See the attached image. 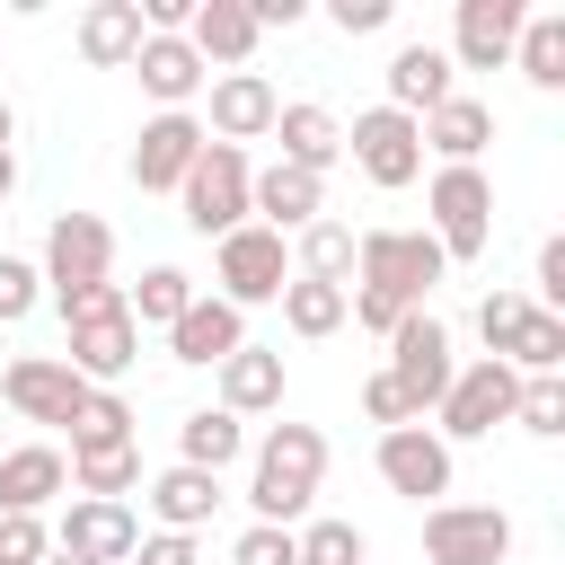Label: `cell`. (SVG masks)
Segmentation results:
<instances>
[{
  "instance_id": "6da1fadb",
  "label": "cell",
  "mask_w": 565,
  "mask_h": 565,
  "mask_svg": "<svg viewBox=\"0 0 565 565\" xmlns=\"http://www.w3.org/2000/svg\"><path fill=\"white\" fill-rule=\"evenodd\" d=\"M433 282H441V247H433V230H362V238H353L344 318H362L371 335H388L406 309H424Z\"/></svg>"
},
{
  "instance_id": "7a4b0ae2",
  "label": "cell",
  "mask_w": 565,
  "mask_h": 565,
  "mask_svg": "<svg viewBox=\"0 0 565 565\" xmlns=\"http://www.w3.org/2000/svg\"><path fill=\"white\" fill-rule=\"evenodd\" d=\"M318 477H327V433H318V424H274V433L256 441V477H247V503H256V521L291 530V521L309 512Z\"/></svg>"
},
{
  "instance_id": "3957f363",
  "label": "cell",
  "mask_w": 565,
  "mask_h": 565,
  "mask_svg": "<svg viewBox=\"0 0 565 565\" xmlns=\"http://www.w3.org/2000/svg\"><path fill=\"white\" fill-rule=\"evenodd\" d=\"M62 327H71V353H62V362H71L88 388L124 380V371H132V353H141V327H132V309H124V291H115V282L79 291V300L62 309Z\"/></svg>"
},
{
  "instance_id": "277c9868",
  "label": "cell",
  "mask_w": 565,
  "mask_h": 565,
  "mask_svg": "<svg viewBox=\"0 0 565 565\" xmlns=\"http://www.w3.org/2000/svg\"><path fill=\"white\" fill-rule=\"evenodd\" d=\"M247 150H230V141H203L194 150V168H185V230H203V238H230L238 221H247Z\"/></svg>"
},
{
  "instance_id": "5b68a950",
  "label": "cell",
  "mask_w": 565,
  "mask_h": 565,
  "mask_svg": "<svg viewBox=\"0 0 565 565\" xmlns=\"http://www.w3.org/2000/svg\"><path fill=\"white\" fill-rule=\"evenodd\" d=\"M424 212H433L441 265L450 256H486V238H494V185H486V168H441L433 194H424Z\"/></svg>"
},
{
  "instance_id": "8992f818",
  "label": "cell",
  "mask_w": 565,
  "mask_h": 565,
  "mask_svg": "<svg viewBox=\"0 0 565 565\" xmlns=\"http://www.w3.org/2000/svg\"><path fill=\"white\" fill-rule=\"evenodd\" d=\"M212 300H230V309H256V300H282V282H291V256H282V238L265 230V221H238L230 238H221V256H212Z\"/></svg>"
},
{
  "instance_id": "52a82bcc",
  "label": "cell",
  "mask_w": 565,
  "mask_h": 565,
  "mask_svg": "<svg viewBox=\"0 0 565 565\" xmlns=\"http://www.w3.org/2000/svg\"><path fill=\"white\" fill-rule=\"evenodd\" d=\"M450 327L433 318V309H406L397 327H388V380L406 388V406L424 415V406H441V388H450Z\"/></svg>"
},
{
  "instance_id": "ba28073f",
  "label": "cell",
  "mask_w": 565,
  "mask_h": 565,
  "mask_svg": "<svg viewBox=\"0 0 565 565\" xmlns=\"http://www.w3.org/2000/svg\"><path fill=\"white\" fill-rule=\"evenodd\" d=\"M344 150H353V168H362L371 185H388V194L424 177V124H415V115H397V106H371V115H353Z\"/></svg>"
},
{
  "instance_id": "9c48e42d",
  "label": "cell",
  "mask_w": 565,
  "mask_h": 565,
  "mask_svg": "<svg viewBox=\"0 0 565 565\" xmlns=\"http://www.w3.org/2000/svg\"><path fill=\"white\" fill-rule=\"evenodd\" d=\"M106 265H115V230H106L97 212H62V221L44 230V282H53L62 309H71L79 291H97Z\"/></svg>"
},
{
  "instance_id": "30bf717a",
  "label": "cell",
  "mask_w": 565,
  "mask_h": 565,
  "mask_svg": "<svg viewBox=\"0 0 565 565\" xmlns=\"http://www.w3.org/2000/svg\"><path fill=\"white\" fill-rule=\"evenodd\" d=\"M512 397H521V371L512 362H468V371H450V388H441V441H477V433H494V424H512Z\"/></svg>"
},
{
  "instance_id": "8fae6325",
  "label": "cell",
  "mask_w": 565,
  "mask_h": 565,
  "mask_svg": "<svg viewBox=\"0 0 565 565\" xmlns=\"http://www.w3.org/2000/svg\"><path fill=\"white\" fill-rule=\"evenodd\" d=\"M424 556L433 565H503L512 556V521L494 503H433L424 512Z\"/></svg>"
},
{
  "instance_id": "7c38bea8",
  "label": "cell",
  "mask_w": 565,
  "mask_h": 565,
  "mask_svg": "<svg viewBox=\"0 0 565 565\" xmlns=\"http://www.w3.org/2000/svg\"><path fill=\"white\" fill-rule=\"evenodd\" d=\"M53 547H62V556H88V565H132L141 521H132V503H88V494H71Z\"/></svg>"
},
{
  "instance_id": "4fadbf2b",
  "label": "cell",
  "mask_w": 565,
  "mask_h": 565,
  "mask_svg": "<svg viewBox=\"0 0 565 565\" xmlns=\"http://www.w3.org/2000/svg\"><path fill=\"white\" fill-rule=\"evenodd\" d=\"M9 406L26 415V424H71L79 415V397H88V380L62 362V353H26V362H9Z\"/></svg>"
},
{
  "instance_id": "5bb4252c",
  "label": "cell",
  "mask_w": 565,
  "mask_h": 565,
  "mask_svg": "<svg viewBox=\"0 0 565 565\" xmlns=\"http://www.w3.org/2000/svg\"><path fill=\"white\" fill-rule=\"evenodd\" d=\"M380 477L406 494V503H441L450 494V441L441 433H424V424H397V433H380Z\"/></svg>"
},
{
  "instance_id": "9a60e30c",
  "label": "cell",
  "mask_w": 565,
  "mask_h": 565,
  "mask_svg": "<svg viewBox=\"0 0 565 565\" xmlns=\"http://www.w3.org/2000/svg\"><path fill=\"white\" fill-rule=\"evenodd\" d=\"M194 150H203V124L194 115H150L141 141H132V185L141 194H177L185 168H194Z\"/></svg>"
},
{
  "instance_id": "2e32d148",
  "label": "cell",
  "mask_w": 565,
  "mask_h": 565,
  "mask_svg": "<svg viewBox=\"0 0 565 565\" xmlns=\"http://www.w3.org/2000/svg\"><path fill=\"white\" fill-rule=\"evenodd\" d=\"M274 115H282V97H274V79L265 71H221L212 79V132L238 150V141H256V132H274ZM203 132V141H212Z\"/></svg>"
},
{
  "instance_id": "e0dca14e",
  "label": "cell",
  "mask_w": 565,
  "mask_h": 565,
  "mask_svg": "<svg viewBox=\"0 0 565 565\" xmlns=\"http://www.w3.org/2000/svg\"><path fill=\"white\" fill-rule=\"evenodd\" d=\"M247 212H265V230L282 238V230H309V221L327 212V185H318L309 168H282V159H274V168L247 177Z\"/></svg>"
},
{
  "instance_id": "ac0fdd59",
  "label": "cell",
  "mask_w": 565,
  "mask_h": 565,
  "mask_svg": "<svg viewBox=\"0 0 565 565\" xmlns=\"http://www.w3.org/2000/svg\"><path fill=\"white\" fill-rule=\"evenodd\" d=\"M168 344H177V362H212V371H221V362L247 344V309H230V300H203V291H194V300H185V318L168 327Z\"/></svg>"
},
{
  "instance_id": "d6986e66",
  "label": "cell",
  "mask_w": 565,
  "mask_h": 565,
  "mask_svg": "<svg viewBox=\"0 0 565 565\" xmlns=\"http://www.w3.org/2000/svg\"><path fill=\"white\" fill-rule=\"evenodd\" d=\"M521 0H459V62L468 71H494V62H512V35H521Z\"/></svg>"
},
{
  "instance_id": "ffe728a7",
  "label": "cell",
  "mask_w": 565,
  "mask_h": 565,
  "mask_svg": "<svg viewBox=\"0 0 565 565\" xmlns=\"http://www.w3.org/2000/svg\"><path fill=\"white\" fill-rule=\"evenodd\" d=\"M132 71H141V88L159 97V115H185V97L203 88V62H194V44H185V35H141Z\"/></svg>"
},
{
  "instance_id": "44dd1931",
  "label": "cell",
  "mask_w": 565,
  "mask_h": 565,
  "mask_svg": "<svg viewBox=\"0 0 565 565\" xmlns=\"http://www.w3.org/2000/svg\"><path fill=\"white\" fill-rule=\"evenodd\" d=\"M441 97H459V88H450V53H441V44H397V62H388V106L424 124Z\"/></svg>"
},
{
  "instance_id": "7402d4cb",
  "label": "cell",
  "mask_w": 565,
  "mask_h": 565,
  "mask_svg": "<svg viewBox=\"0 0 565 565\" xmlns=\"http://www.w3.org/2000/svg\"><path fill=\"white\" fill-rule=\"evenodd\" d=\"M62 486H71L62 450H44V441H18V450H0V512H44Z\"/></svg>"
},
{
  "instance_id": "603a6c76",
  "label": "cell",
  "mask_w": 565,
  "mask_h": 565,
  "mask_svg": "<svg viewBox=\"0 0 565 565\" xmlns=\"http://www.w3.org/2000/svg\"><path fill=\"white\" fill-rule=\"evenodd\" d=\"M185 44H194V62H247L256 53V18H247V0H194V18H185Z\"/></svg>"
},
{
  "instance_id": "cb8c5ba5",
  "label": "cell",
  "mask_w": 565,
  "mask_h": 565,
  "mask_svg": "<svg viewBox=\"0 0 565 565\" xmlns=\"http://www.w3.org/2000/svg\"><path fill=\"white\" fill-rule=\"evenodd\" d=\"M486 141H494V106H477V97H441L424 115V150H441V168H477Z\"/></svg>"
},
{
  "instance_id": "d4e9b609",
  "label": "cell",
  "mask_w": 565,
  "mask_h": 565,
  "mask_svg": "<svg viewBox=\"0 0 565 565\" xmlns=\"http://www.w3.org/2000/svg\"><path fill=\"white\" fill-rule=\"evenodd\" d=\"M274 132H282V168L327 177V168L344 159V124H335L327 106H282V115H274Z\"/></svg>"
},
{
  "instance_id": "484cf974",
  "label": "cell",
  "mask_w": 565,
  "mask_h": 565,
  "mask_svg": "<svg viewBox=\"0 0 565 565\" xmlns=\"http://www.w3.org/2000/svg\"><path fill=\"white\" fill-rule=\"evenodd\" d=\"M265 406H282V353L238 344L221 362V415H265Z\"/></svg>"
},
{
  "instance_id": "4316f807",
  "label": "cell",
  "mask_w": 565,
  "mask_h": 565,
  "mask_svg": "<svg viewBox=\"0 0 565 565\" xmlns=\"http://www.w3.org/2000/svg\"><path fill=\"white\" fill-rule=\"evenodd\" d=\"M212 503H221V477H203V468H185V459L150 477V512H159V530H185V539H194V530L212 521Z\"/></svg>"
},
{
  "instance_id": "83f0119b",
  "label": "cell",
  "mask_w": 565,
  "mask_h": 565,
  "mask_svg": "<svg viewBox=\"0 0 565 565\" xmlns=\"http://www.w3.org/2000/svg\"><path fill=\"white\" fill-rule=\"evenodd\" d=\"M79 53H88L97 71H124V62L141 53V9H132V0H88V9H79Z\"/></svg>"
},
{
  "instance_id": "f1b7e54d",
  "label": "cell",
  "mask_w": 565,
  "mask_h": 565,
  "mask_svg": "<svg viewBox=\"0 0 565 565\" xmlns=\"http://www.w3.org/2000/svg\"><path fill=\"white\" fill-rule=\"evenodd\" d=\"M71 486H79L88 503H124V494L141 486V450H132V441H106V450H71Z\"/></svg>"
},
{
  "instance_id": "f546056e",
  "label": "cell",
  "mask_w": 565,
  "mask_h": 565,
  "mask_svg": "<svg viewBox=\"0 0 565 565\" xmlns=\"http://www.w3.org/2000/svg\"><path fill=\"white\" fill-rule=\"evenodd\" d=\"M512 53H521L530 88H565V9H530L521 35H512Z\"/></svg>"
},
{
  "instance_id": "4dcf8cb0",
  "label": "cell",
  "mask_w": 565,
  "mask_h": 565,
  "mask_svg": "<svg viewBox=\"0 0 565 565\" xmlns=\"http://www.w3.org/2000/svg\"><path fill=\"white\" fill-rule=\"evenodd\" d=\"M177 450H185V468H203V477H221L238 450H247V433H238V415H221V406H203V415H185L177 424Z\"/></svg>"
},
{
  "instance_id": "1f68e13d",
  "label": "cell",
  "mask_w": 565,
  "mask_h": 565,
  "mask_svg": "<svg viewBox=\"0 0 565 565\" xmlns=\"http://www.w3.org/2000/svg\"><path fill=\"white\" fill-rule=\"evenodd\" d=\"M300 274H309V282H335V291H344V282H353V230L318 212V221L300 230Z\"/></svg>"
},
{
  "instance_id": "d6a6232c",
  "label": "cell",
  "mask_w": 565,
  "mask_h": 565,
  "mask_svg": "<svg viewBox=\"0 0 565 565\" xmlns=\"http://www.w3.org/2000/svg\"><path fill=\"white\" fill-rule=\"evenodd\" d=\"M185 300H194V274H177V265H150L141 282H132V327H177L185 318Z\"/></svg>"
},
{
  "instance_id": "836d02e7",
  "label": "cell",
  "mask_w": 565,
  "mask_h": 565,
  "mask_svg": "<svg viewBox=\"0 0 565 565\" xmlns=\"http://www.w3.org/2000/svg\"><path fill=\"white\" fill-rule=\"evenodd\" d=\"M282 327H291V335H335V327H344V291L291 274V282H282Z\"/></svg>"
},
{
  "instance_id": "e575fe53",
  "label": "cell",
  "mask_w": 565,
  "mask_h": 565,
  "mask_svg": "<svg viewBox=\"0 0 565 565\" xmlns=\"http://www.w3.org/2000/svg\"><path fill=\"white\" fill-rule=\"evenodd\" d=\"M106 441H132V406L115 388H88L71 415V450H106Z\"/></svg>"
},
{
  "instance_id": "d590c367",
  "label": "cell",
  "mask_w": 565,
  "mask_h": 565,
  "mask_svg": "<svg viewBox=\"0 0 565 565\" xmlns=\"http://www.w3.org/2000/svg\"><path fill=\"white\" fill-rule=\"evenodd\" d=\"M512 371H530V380H547V371H565V318H547V309H530V327L512 335V353H503Z\"/></svg>"
},
{
  "instance_id": "8d00e7d4",
  "label": "cell",
  "mask_w": 565,
  "mask_h": 565,
  "mask_svg": "<svg viewBox=\"0 0 565 565\" xmlns=\"http://www.w3.org/2000/svg\"><path fill=\"white\" fill-rule=\"evenodd\" d=\"M521 327H530V291H486V300H477V335H486V353H494V362L512 353V335H521Z\"/></svg>"
},
{
  "instance_id": "74e56055",
  "label": "cell",
  "mask_w": 565,
  "mask_h": 565,
  "mask_svg": "<svg viewBox=\"0 0 565 565\" xmlns=\"http://www.w3.org/2000/svg\"><path fill=\"white\" fill-rule=\"evenodd\" d=\"M512 424L556 441V433H565V380H556V371H547V380H521V397H512Z\"/></svg>"
},
{
  "instance_id": "f35d334b",
  "label": "cell",
  "mask_w": 565,
  "mask_h": 565,
  "mask_svg": "<svg viewBox=\"0 0 565 565\" xmlns=\"http://www.w3.org/2000/svg\"><path fill=\"white\" fill-rule=\"evenodd\" d=\"M291 547H300V565H362V556H371L353 521H309V530H300Z\"/></svg>"
},
{
  "instance_id": "ab89813d",
  "label": "cell",
  "mask_w": 565,
  "mask_h": 565,
  "mask_svg": "<svg viewBox=\"0 0 565 565\" xmlns=\"http://www.w3.org/2000/svg\"><path fill=\"white\" fill-rule=\"evenodd\" d=\"M53 556V530L35 512H0V565H44Z\"/></svg>"
},
{
  "instance_id": "60d3db41",
  "label": "cell",
  "mask_w": 565,
  "mask_h": 565,
  "mask_svg": "<svg viewBox=\"0 0 565 565\" xmlns=\"http://www.w3.org/2000/svg\"><path fill=\"white\" fill-rule=\"evenodd\" d=\"M362 415H371L380 433H397V424H424V415L406 406V388H397L388 371H371V380H362Z\"/></svg>"
},
{
  "instance_id": "b9f144b4",
  "label": "cell",
  "mask_w": 565,
  "mask_h": 565,
  "mask_svg": "<svg viewBox=\"0 0 565 565\" xmlns=\"http://www.w3.org/2000/svg\"><path fill=\"white\" fill-rule=\"evenodd\" d=\"M230 565H300V547H291V530H274V521H256V530H238V547H230Z\"/></svg>"
},
{
  "instance_id": "7bdbcfd3",
  "label": "cell",
  "mask_w": 565,
  "mask_h": 565,
  "mask_svg": "<svg viewBox=\"0 0 565 565\" xmlns=\"http://www.w3.org/2000/svg\"><path fill=\"white\" fill-rule=\"evenodd\" d=\"M35 291H44V274H35L26 256H0V327H18V318L35 309Z\"/></svg>"
},
{
  "instance_id": "ee69618b",
  "label": "cell",
  "mask_w": 565,
  "mask_h": 565,
  "mask_svg": "<svg viewBox=\"0 0 565 565\" xmlns=\"http://www.w3.org/2000/svg\"><path fill=\"white\" fill-rule=\"evenodd\" d=\"M327 18H335L344 35H380V26L397 18V0H327Z\"/></svg>"
},
{
  "instance_id": "f6af8a7d",
  "label": "cell",
  "mask_w": 565,
  "mask_h": 565,
  "mask_svg": "<svg viewBox=\"0 0 565 565\" xmlns=\"http://www.w3.org/2000/svg\"><path fill=\"white\" fill-rule=\"evenodd\" d=\"M530 309H547V318L565 309V238H547V247H539V300H530Z\"/></svg>"
},
{
  "instance_id": "bcb514c9",
  "label": "cell",
  "mask_w": 565,
  "mask_h": 565,
  "mask_svg": "<svg viewBox=\"0 0 565 565\" xmlns=\"http://www.w3.org/2000/svg\"><path fill=\"white\" fill-rule=\"evenodd\" d=\"M132 565H203V556H194V539H185V530H150V539L132 547Z\"/></svg>"
},
{
  "instance_id": "7dc6e473",
  "label": "cell",
  "mask_w": 565,
  "mask_h": 565,
  "mask_svg": "<svg viewBox=\"0 0 565 565\" xmlns=\"http://www.w3.org/2000/svg\"><path fill=\"white\" fill-rule=\"evenodd\" d=\"M247 18H256V35L265 26H300V0H247Z\"/></svg>"
},
{
  "instance_id": "c3c4849f",
  "label": "cell",
  "mask_w": 565,
  "mask_h": 565,
  "mask_svg": "<svg viewBox=\"0 0 565 565\" xmlns=\"http://www.w3.org/2000/svg\"><path fill=\"white\" fill-rule=\"evenodd\" d=\"M9 194H18V159L0 150V203H9Z\"/></svg>"
},
{
  "instance_id": "681fc988",
  "label": "cell",
  "mask_w": 565,
  "mask_h": 565,
  "mask_svg": "<svg viewBox=\"0 0 565 565\" xmlns=\"http://www.w3.org/2000/svg\"><path fill=\"white\" fill-rule=\"evenodd\" d=\"M44 565H88V556H62V547H53V556H44Z\"/></svg>"
},
{
  "instance_id": "f907efd6",
  "label": "cell",
  "mask_w": 565,
  "mask_h": 565,
  "mask_svg": "<svg viewBox=\"0 0 565 565\" xmlns=\"http://www.w3.org/2000/svg\"><path fill=\"white\" fill-rule=\"evenodd\" d=\"M0 150H9V97H0Z\"/></svg>"
}]
</instances>
